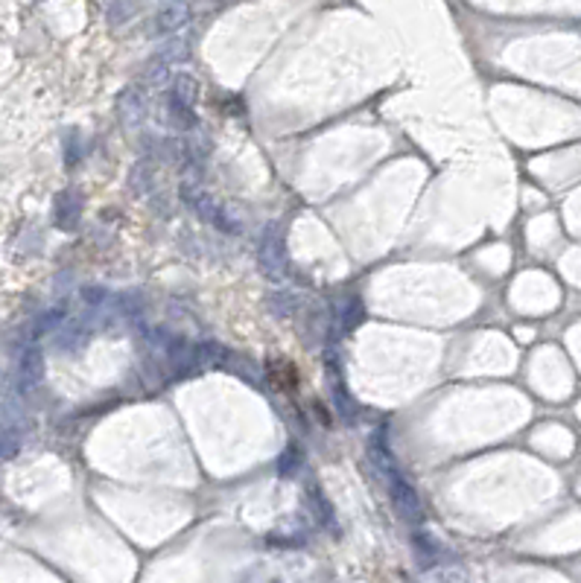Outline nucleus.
Returning a JSON list of instances; mask_svg holds the SVG:
<instances>
[{"instance_id": "f257e3e1", "label": "nucleus", "mask_w": 581, "mask_h": 583, "mask_svg": "<svg viewBox=\"0 0 581 583\" xmlns=\"http://www.w3.org/2000/svg\"><path fill=\"white\" fill-rule=\"evenodd\" d=\"M269 377L275 382V388L280 394H295L298 388V373L292 368V362H284V359H278V362H272L269 368Z\"/></svg>"}, {"instance_id": "f03ea898", "label": "nucleus", "mask_w": 581, "mask_h": 583, "mask_svg": "<svg viewBox=\"0 0 581 583\" xmlns=\"http://www.w3.org/2000/svg\"><path fill=\"white\" fill-rule=\"evenodd\" d=\"M436 583H468L465 572H459V569H444L433 578Z\"/></svg>"}]
</instances>
